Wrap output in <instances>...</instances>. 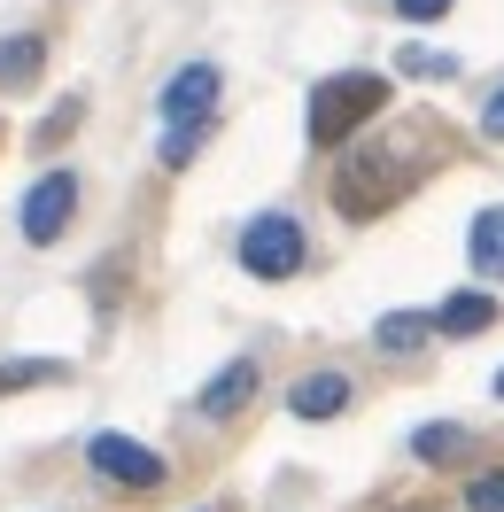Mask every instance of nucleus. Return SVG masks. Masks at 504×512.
I'll list each match as a JSON object with an SVG mask.
<instances>
[{"instance_id":"0eeeda50","label":"nucleus","mask_w":504,"mask_h":512,"mask_svg":"<svg viewBox=\"0 0 504 512\" xmlns=\"http://www.w3.org/2000/svg\"><path fill=\"white\" fill-rule=\"evenodd\" d=\"M256 388H264L256 357H233V365H218V373H210V388L194 396V412H202V419H233V412H249Z\"/></svg>"},{"instance_id":"4be33fe9","label":"nucleus","mask_w":504,"mask_h":512,"mask_svg":"<svg viewBox=\"0 0 504 512\" xmlns=\"http://www.w3.org/2000/svg\"><path fill=\"white\" fill-rule=\"evenodd\" d=\"M404 512H427V505H404Z\"/></svg>"},{"instance_id":"39448f33","label":"nucleus","mask_w":504,"mask_h":512,"mask_svg":"<svg viewBox=\"0 0 504 512\" xmlns=\"http://www.w3.org/2000/svg\"><path fill=\"white\" fill-rule=\"evenodd\" d=\"M70 218H78V171H47V179H32L24 210H16V225H24V241H32V249L63 241Z\"/></svg>"},{"instance_id":"423d86ee","label":"nucleus","mask_w":504,"mask_h":512,"mask_svg":"<svg viewBox=\"0 0 504 512\" xmlns=\"http://www.w3.org/2000/svg\"><path fill=\"white\" fill-rule=\"evenodd\" d=\"M218 63H187L171 70V86H163V125H210V109H218Z\"/></svg>"},{"instance_id":"5701e85b","label":"nucleus","mask_w":504,"mask_h":512,"mask_svg":"<svg viewBox=\"0 0 504 512\" xmlns=\"http://www.w3.org/2000/svg\"><path fill=\"white\" fill-rule=\"evenodd\" d=\"M210 512H225V505H210Z\"/></svg>"},{"instance_id":"dca6fc26","label":"nucleus","mask_w":504,"mask_h":512,"mask_svg":"<svg viewBox=\"0 0 504 512\" xmlns=\"http://www.w3.org/2000/svg\"><path fill=\"white\" fill-rule=\"evenodd\" d=\"M202 132H210V125H171V132H163V163L187 171V163L202 156Z\"/></svg>"},{"instance_id":"7ed1b4c3","label":"nucleus","mask_w":504,"mask_h":512,"mask_svg":"<svg viewBox=\"0 0 504 512\" xmlns=\"http://www.w3.org/2000/svg\"><path fill=\"white\" fill-rule=\"evenodd\" d=\"M303 264H311V241H303V225L287 210H256L241 225V272L249 280H295Z\"/></svg>"},{"instance_id":"ddd939ff","label":"nucleus","mask_w":504,"mask_h":512,"mask_svg":"<svg viewBox=\"0 0 504 512\" xmlns=\"http://www.w3.org/2000/svg\"><path fill=\"white\" fill-rule=\"evenodd\" d=\"M466 256H473V272H481V280H497V272H504V202H489V210L473 218Z\"/></svg>"},{"instance_id":"412c9836","label":"nucleus","mask_w":504,"mask_h":512,"mask_svg":"<svg viewBox=\"0 0 504 512\" xmlns=\"http://www.w3.org/2000/svg\"><path fill=\"white\" fill-rule=\"evenodd\" d=\"M489 396H497V404H504V365H497V381H489Z\"/></svg>"},{"instance_id":"20e7f679","label":"nucleus","mask_w":504,"mask_h":512,"mask_svg":"<svg viewBox=\"0 0 504 512\" xmlns=\"http://www.w3.org/2000/svg\"><path fill=\"white\" fill-rule=\"evenodd\" d=\"M86 466L101 481H117V489H163V474H171L140 435H117V427H101L94 443H86Z\"/></svg>"},{"instance_id":"f257e3e1","label":"nucleus","mask_w":504,"mask_h":512,"mask_svg":"<svg viewBox=\"0 0 504 512\" xmlns=\"http://www.w3.org/2000/svg\"><path fill=\"white\" fill-rule=\"evenodd\" d=\"M380 109H388V78L380 70H334L303 101V132H311V148H349Z\"/></svg>"},{"instance_id":"9d476101","label":"nucleus","mask_w":504,"mask_h":512,"mask_svg":"<svg viewBox=\"0 0 504 512\" xmlns=\"http://www.w3.org/2000/svg\"><path fill=\"white\" fill-rule=\"evenodd\" d=\"M411 458H419V466H466V458H473V427H458V419H427V427H411Z\"/></svg>"},{"instance_id":"2eb2a0df","label":"nucleus","mask_w":504,"mask_h":512,"mask_svg":"<svg viewBox=\"0 0 504 512\" xmlns=\"http://www.w3.org/2000/svg\"><path fill=\"white\" fill-rule=\"evenodd\" d=\"M396 70H404V78H458V55H435V47H404V55H396Z\"/></svg>"},{"instance_id":"f3484780","label":"nucleus","mask_w":504,"mask_h":512,"mask_svg":"<svg viewBox=\"0 0 504 512\" xmlns=\"http://www.w3.org/2000/svg\"><path fill=\"white\" fill-rule=\"evenodd\" d=\"M466 512H504V466H489V474L466 481Z\"/></svg>"},{"instance_id":"1a4fd4ad","label":"nucleus","mask_w":504,"mask_h":512,"mask_svg":"<svg viewBox=\"0 0 504 512\" xmlns=\"http://www.w3.org/2000/svg\"><path fill=\"white\" fill-rule=\"evenodd\" d=\"M497 326V295L489 288H458L435 303V334H450V342H473V334H489Z\"/></svg>"},{"instance_id":"b1692460","label":"nucleus","mask_w":504,"mask_h":512,"mask_svg":"<svg viewBox=\"0 0 504 512\" xmlns=\"http://www.w3.org/2000/svg\"><path fill=\"white\" fill-rule=\"evenodd\" d=\"M497 280H504V272H497Z\"/></svg>"},{"instance_id":"f8f14e48","label":"nucleus","mask_w":504,"mask_h":512,"mask_svg":"<svg viewBox=\"0 0 504 512\" xmlns=\"http://www.w3.org/2000/svg\"><path fill=\"white\" fill-rule=\"evenodd\" d=\"M39 70H47V39L39 32H16V39H0V86L8 94H24Z\"/></svg>"},{"instance_id":"9b49d317","label":"nucleus","mask_w":504,"mask_h":512,"mask_svg":"<svg viewBox=\"0 0 504 512\" xmlns=\"http://www.w3.org/2000/svg\"><path fill=\"white\" fill-rule=\"evenodd\" d=\"M435 342V311H388V319H373V350L380 357H411Z\"/></svg>"},{"instance_id":"4468645a","label":"nucleus","mask_w":504,"mask_h":512,"mask_svg":"<svg viewBox=\"0 0 504 512\" xmlns=\"http://www.w3.org/2000/svg\"><path fill=\"white\" fill-rule=\"evenodd\" d=\"M63 373H70L63 357H8V365H0V396H24V388L63 381Z\"/></svg>"},{"instance_id":"6e6552de","label":"nucleus","mask_w":504,"mask_h":512,"mask_svg":"<svg viewBox=\"0 0 504 512\" xmlns=\"http://www.w3.org/2000/svg\"><path fill=\"white\" fill-rule=\"evenodd\" d=\"M349 396H357L349 373H342V365H326V373H303V381L287 388V412H295V419H342Z\"/></svg>"},{"instance_id":"aec40b11","label":"nucleus","mask_w":504,"mask_h":512,"mask_svg":"<svg viewBox=\"0 0 504 512\" xmlns=\"http://www.w3.org/2000/svg\"><path fill=\"white\" fill-rule=\"evenodd\" d=\"M481 132H489V140H504V86L481 101Z\"/></svg>"},{"instance_id":"f03ea898","label":"nucleus","mask_w":504,"mask_h":512,"mask_svg":"<svg viewBox=\"0 0 504 512\" xmlns=\"http://www.w3.org/2000/svg\"><path fill=\"white\" fill-rule=\"evenodd\" d=\"M411 179H419V163L388 156V148H357V156L334 171V210H342L349 225H365V218H380V210H396Z\"/></svg>"},{"instance_id":"a211bd4d","label":"nucleus","mask_w":504,"mask_h":512,"mask_svg":"<svg viewBox=\"0 0 504 512\" xmlns=\"http://www.w3.org/2000/svg\"><path fill=\"white\" fill-rule=\"evenodd\" d=\"M388 8H396L404 24H442V16L458 8V0H388Z\"/></svg>"},{"instance_id":"6ab92c4d","label":"nucleus","mask_w":504,"mask_h":512,"mask_svg":"<svg viewBox=\"0 0 504 512\" xmlns=\"http://www.w3.org/2000/svg\"><path fill=\"white\" fill-rule=\"evenodd\" d=\"M70 125H78V101H55V109H47V125H39V148H55Z\"/></svg>"}]
</instances>
